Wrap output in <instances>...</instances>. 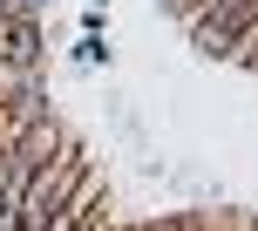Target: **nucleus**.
I'll list each match as a JSON object with an SVG mask.
<instances>
[{
    "label": "nucleus",
    "mask_w": 258,
    "mask_h": 231,
    "mask_svg": "<svg viewBox=\"0 0 258 231\" xmlns=\"http://www.w3.org/2000/svg\"><path fill=\"white\" fill-rule=\"evenodd\" d=\"M34 48H41V27L27 14H0V62L7 68H34Z\"/></svg>",
    "instance_id": "2"
},
{
    "label": "nucleus",
    "mask_w": 258,
    "mask_h": 231,
    "mask_svg": "<svg viewBox=\"0 0 258 231\" xmlns=\"http://www.w3.org/2000/svg\"><path fill=\"white\" fill-rule=\"evenodd\" d=\"M82 170H89V156H82L75 143H54V150L34 163V177H27L21 204H14V218L0 224V231H41L54 211H61V197L75 191V177H82Z\"/></svg>",
    "instance_id": "1"
}]
</instances>
